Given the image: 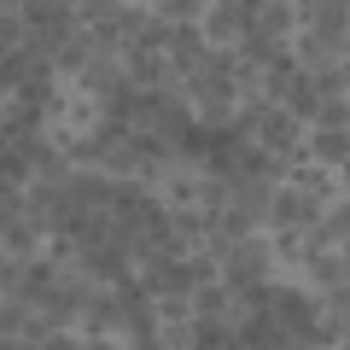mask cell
<instances>
[{"label":"cell","instance_id":"obj_1","mask_svg":"<svg viewBox=\"0 0 350 350\" xmlns=\"http://www.w3.org/2000/svg\"><path fill=\"white\" fill-rule=\"evenodd\" d=\"M280 275H292L304 292H315V298H333V292H350V251H304L292 269H280Z\"/></svg>","mask_w":350,"mask_h":350},{"label":"cell","instance_id":"obj_2","mask_svg":"<svg viewBox=\"0 0 350 350\" xmlns=\"http://www.w3.org/2000/svg\"><path fill=\"white\" fill-rule=\"evenodd\" d=\"M304 129L310 123H298L292 111H280V105H262L257 111V123H251V146L257 152H275V158H304Z\"/></svg>","mask_w":350,"mask_h":350},{"label":"cell","instance_id":"obj_3","mask_svg":"<svg viewBox=\"0 0 350 350\" xmlns=\"http://www.w3.org/2000/svg\"><path fill=\"white\" fill-rule=\"evenodd\" d=\"M47 239H53L47 216H36V211H18V216H6V222H0V257L29 262V257H41V251H47Z\"/></svg>","mask_w":350,"mask_h":350},{"label":"cell","instance_id":"obj_4","mask_svg":"<svg viewBox=\"0 0 350 350\" xmlns=\"http://www.w3.org/2000/svg\"><path fill=\"white\" fill-rule=\"evenodd\" d=\"M245 29H251V6H239V0H204V12H199L204 47H239Z\"/></svg>","mask_w":350,"mask_h":350},{"label":"cell","instance_id":"obj_5","mask_svg":"<svg viewBox=\"0 0 350 350\" xmlns=\"http://www.w3.org/2000/svg\"><path fill=\"white\" fill-rule=\"evenodd\" d=\"M286 181H292L298 193H310L315 204H338V199H350L345 170H327V163H310V158H292V163H286Z\"/></svg>","mask_w":350,"mask_h":350},{"label":"cell","instance_id":"obj_6","mask_svg":"<svg viewBox=\"0 0 350 350\" xmlns=\"http://www.w3.org/2000/svg\"><path fill=\"white\" fill-rule=\"evenodd\" d=\"M204 36H199V24H170L163 29V64H170V82H181V76H193L204 64Z\"/></svg>","mask_w":350,"mask_h":350},{"label":"cell","instance_id":"obj_7","mask_svg":"<svg viewBox=\"0 0 350 350\" xmlns=\"http://www.w3.org/2000/svg\"><path fill=\"white\" fill-rule=\"evenodd\" d=\"M315 216H321V204H315L310 193H298L292 181H275L269 211H262V228H310Z\"/></svg>","mask_w":350,"mask_h":350},{"label":"cell","instance_id":"obj_8","mask_svg":"<svg viewBox=\"0 0 350 350\" xmlns=\"http://www.w3.org/2000/svg\"><path fill=\"white\" fill-rule=\"evenodd\" d=\"M286 59H292V70L321 76L327 64H345V59H350V47H333V41H321L315 29H292V36H286Z\"/></svg>","mask_w":350,"mask_h":350},{"label":"cell","instance_id":"obj_9","mask_svg":"<svg viewBox=\"0 0 350 350\" xmlns=\"http://www.w3.org/2000/svg\"><path fill=\"white\" fill-rule=\"evenodd\" d=\"M304 251H350V199L321 204V216L304 228Z\"/></svg>","mask_w":350,"mask_h":350},{"label":"cell","instance_id":"obj_10","mask_svg":"<svg viewBox=\"0 0 350 350\" xmlns=\"http://www.w3.org/2000/svg\"><path fill=\"white\" fill-rule=\"evenodd\" d=\"M304 158H310V163H327V170H345V163H350V129H321V123H310V129H304Z\"/></svg>","mask_w":350,"mask_h":350},{"label":"cell","instance_id":"obj_11","mask_svg":"<svg viewBox=\"0 0 350 350\" xmlns=\"http://www.w3.org/2000/svg\"><path fill=\"white\" fill-rule=\"evenodd\" d=\"M94 59H100V53H94V41H88L82 24H76L64 41H53V76H59V82H76V76H82Z\"/></svg>","mask_w":350,"mask_h":350},{"label":"cell","instance_id":"obj_12","mask_svg":"<svg viewBox=\"0 0 350 350\" xmlns=\"http://www.w3.org/2000/svg\"><path fill=\"white\" fill-rule=\"evenodd\" d=\"M251 29L286 41L292 29H298V0H257V6H251Z\"/></svg>","mask_w":350,"mask_h":350},{"label":"cell","instance_id":"obj_13","mask_svg":"<svg viewBox=\"0 0 350 350\" xmlns=\"http://www.w3.org/2000/svg\"><path fill=\"white\" fill-rule=\"evenodd\" d=\"M228 199H234V181L222 170H211V163H199V175H193V211L216 216V211H228Z\"/></svg>","mask_w":350,"mask_h":350},{"label":"cell","instance_id":"obj_14","mask_svg":"<svg viewBox=\"0 0 350 350\" xmlns=\"http://www.w3.org/2000/svg\"><path fill=\"white\" fill-rule=\"evenodd\" d=\"M228 181H234V211H245L251 222L262 228V211H269V193H275V181H262V175H228Z\"/></svg>","mask_w":350,"mask_h":350},{"label":"cell","instance_id":"obj_15","mask_svg":"<svg viewBox=\"0 0 350 350\" xmlns=\"http://www.w3.org/2000/svg\"><path fill=\"white\" fill-rule=\"evenodd\" d=\"M29 315H36V304H24L18 292H0V345H18Z\"/></svg>","mask_w":350,"mask_h":350},{"label":"cell","instance_id":"obj_16","mask_svg":"<svg viewBox=\"0 0 350 350\" xmlns=\"http://www.w3.org/2000/svg\"><path fill=\"white\" fill-rule=\"evenodd\" d=\"M193 345H204V350H234V321H222V315H193Z\"/></svg>","mask_w":350,"mask_h":350},{"label":"cell","instance_id":"obj_17","mask_svg":"<svg viewBox=\"0 0 350 350\" xmlns=\"http://www.w3.org/2000/svg\"><path fill=\"white\" fill-rule=\"evenodd\" d=\"M146 6L158 24H199V12H204V0H146Z\"/></svg>","mask_w":350,"mask_h":350},{"label":"cell","instance_id":"obj_18","mask_svg":"<svg viewBox=\"0 0 350 350\" xmlns=\"http://www.w3.org/2000/svg\"><path fill=\"white\" fill-rule=\"evenodd\" d=\"M29 36H36V29H29L24 12H0V53H24Z\"/></svg>","mask_w":350,"mask_h":350},{"label":"cell","instance_id":"obj_19","mask_svg":"<svg viewBox=\"0 0 350 350\" xmlns=\"http://www.w3.org/2000/svg\"><path fill=\"white\" fill-rule=\"evenodd\" d=\"M315 94H321V100H350V59L327 64V70L315 76Z\"/></svg>","mask_w":350,"mask_h":350},{"label":"cell","instance_id":"obj_20","mask_svg":"<svg viewBox=\"0 0 350 350\" xmlns=\"http://www.w3.org/2000/svg\"><path fill=\"white\" fill-rule=\"evenodd\" d=\"M18 88H24V59L18 53H0V100L18 94Z\"/></svg>","mask_w":350,"mask_h":350},{"label":"cell","instance_id":"obj_21","mask_svg":"<svg viewBox=\"0 0 350 350\" xmlns=\"http://www.w3.org/2000/svg\"><path fill=\"white\" fill-rule=\"evenodd\" d=\"M315 123L321 129H350V100H321L315 105Z\"/></svg>","mask_w":350,"mask_h":350}]
</instances>
